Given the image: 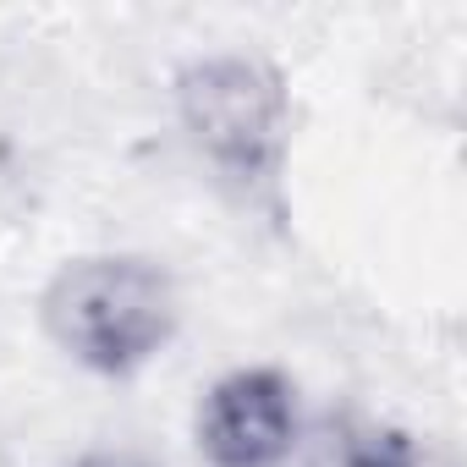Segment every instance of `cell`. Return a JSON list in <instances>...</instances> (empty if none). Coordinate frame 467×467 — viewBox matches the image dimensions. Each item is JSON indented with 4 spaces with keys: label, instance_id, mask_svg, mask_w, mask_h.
I'll return each mask as SVG.
<instances>
[{
    "label": "cell",
    "instance_id": "4",
    "mask_svg": "<svg viewBox=\"0 0 467 467\" xmlns=\"http://www.w3.org/2000/svg\"><path fill=\"white\" fill-rule=\"evenodd\" d=\"M336 467H429L423 451L412 445V434L401 429H347L341 445H336Z\"/></svg>",
    "mask_w": 467,
    "mask_h": 467
},
{
    "label": "cell",
    "instance_id": "1",
    "mask_svg": "<svg viewBox=\"0 0 467 467\" xmlns=\"http://www.w3.org/2000/svg\"><path fill=\"white\" fill-rule=\"evenodd\" d=\"M39 319L45 336L72 363L105 379H127L171 347L182 325V297L154 259L88 254L50 275L39 297Z\"/></svg>",
    "mask_w": 467,
    "mask_h": 467
},
{
    "label": "cell",
    "instance_id": "5",
    "mask_svg": "<svg viewBox=\"0 0 467 467\" xmlns=\"http://www.w3.org/2000/svg\"><path fill=\"white\" fill-rule=\"evenodd\" d=\"M72 467H143V462H127V456H83Z\"/></svg>",
    "mask_w": 467,
    "mask_h": 467
},
{
    "label": "cell",
    "instance_id": "2",
    "mask_svg": "<svg viewBox=\"0 0 467 467\" xmlns=\"http://www.w3.org/2000/svg\"><path fill=\"white\" fill-rule=\"evenodd\" d=\"M176 121L187 143L243 198H275L292 149L286 78L259 56H198L176 72Z\"/></svg>",
    "mask_w": 467,
    "mask_h": 467
},
{
    "label": "cell",
    "instance_id": "3",
    "mask_svg": "<svg viewBox=\"0 0 467 467\" xmlns=\"http://www.w3.org/2000/svg\"><path fill=\"white\" fill-rule=\"evenodd\" d=\"M209 467H286L297 451V385L281 368H231L198 401Z\"/></svg>",
    "mask_w": 467,
    "mask_h": 467
}]
</instances>
